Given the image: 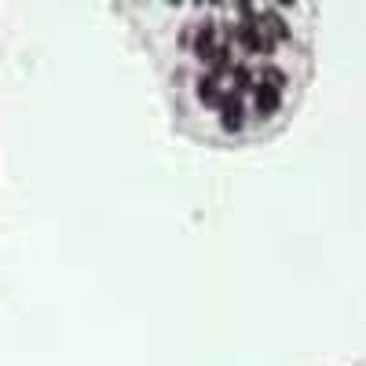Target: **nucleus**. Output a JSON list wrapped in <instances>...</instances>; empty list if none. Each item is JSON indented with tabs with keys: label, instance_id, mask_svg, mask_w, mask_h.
<instances>
[{
	"label": "nucleus",
	"instance_id": "nucleus-4",
	"mask_svg": "<svg viewBox=\"0 0 366 366\" xmlns=\"http://www.w3.org/2000/svg\"><path fill=\"white\" fill-rule=\"evenodd\" d=\"M195 95H198V103L202 106H220V99H224V88H220V81L213 73H205L195 81Z\"/></svg>",
	"mask_w": 366,
	"mask_h": 366
},
{
	"label": "nucleus",
	"instance_id": "nucleus-7",
	"mask_svg": "<svg viewBox=\"0 0 366 366\" xmlns=\"http://www.w3.org/2000/svg\"><path fill=\"white\" fill-rule=\"evenodd\" d=\"M231 85H234V95H242V92L257 88V77H253V70L246 66V62H238V66L231 70Z\"/></svg>",
	"mask_w": 366,
	"mask_h": 366
},
{
	"label": "nucleus",
	"instance_id": "nucleus-6",
	"mask_svg": "<svg viewBox=\"0 0 366 366\" xmlns=\"http://www.w3.org/2000/svg\"><path fill=\"white\" fill-rule=\"evenodd\" d=\"M257 81H260V85H267V88H275V92H286V85H290V77H286V70L272 66V62H264Z\"/></svg>",
	"mask_w": 366,
	"mask_h": 366
},
{
	"label": "nucleus",
	"instance_id": "nucleus-3",
	"mask_svg": "<svg viewBox=\"0 0 366 366\" xmlns=\"http://www.w3.org/2000/svg\"><path fill=\"white\" fill-rule=\"evenodd\" d=\"M253 103H257L260 118H272V114L282 110V92H275V88H267V85L257 81V88H253Z\"/></svg>",
	"mask_w": 366,
	"mask_h": 366
},
{
	"label": "nucleus",
	"instance_id": "nucleus-2",
	"mask_svg": "<svg viewBox=\"0 0 366 366\" xmlns=\"http://www.w3.org/2000/svg\"><path fill=\"white\" fill-rule=\"evenodd\" d=\"M190 52H195V59L209 62L213 52H216V22H202L195 29V44H190Z\"/></svg>",
	"mask_w": 366,
	"mask_h": 366
},
{
	"label": "nucleus",
	"instance_id": "nucleus-1",
	"mask_svg": "<svg viewBox=\"0 0 366 366\" xmlns=\"http://www.w3.org/2000/svg\"><path fill=\"white\" fill-rule=\"evenodd\" d=\"M220 125H224V132H242L246 125V106L242 99H238L234 92H224V99H220Z\"/></svg>",
	"mask_w": 366,
	"mask_h": 366
},
{
	"label": "nucleus",
	"instance_id": "nucleus-5",
	"mask_svg": "<svg viewBox=\"0 0 366 366\" xmlns=\"http://www.w3.org/2000/svg\"><path fill=\"white\" fill-rule=\"evenodd\" d=\"M209 66H213V77H216V81H220L224 73L234 70V48H231V41L216 44V52H213V59H209Z\"/></svg>",
	"mask_w": 366,
	"mask_h": 366
}]
</instances>
